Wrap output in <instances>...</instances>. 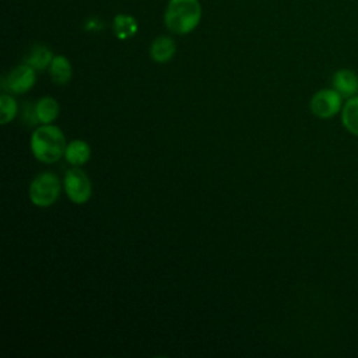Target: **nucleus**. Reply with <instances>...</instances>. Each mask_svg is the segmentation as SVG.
Returning a JSON list of instances; mask_svg holds the SVG:
<instances>
[{"label":"nucleus","mask_w":358,"mask_h":358,"mask_svg":"<svg viewBox=\"0 0 358 358\" xmlns=\"http://www.w3.org/2000/svg\"><path fill=\"white\" fill-rule=\"evenodd\" d=\"M49 76L57 85H64L71 80L73 67L70 60L63 55H56L49 66Z\"/></svg>","instance_id":"obj_11"},{"label":"nucleus","mask_w":358,"mask_h":358,"mask_svg":"<svg viewBox=\"0 0 358 358\" xmlns=\"http://www.w3.org/2000/svg\"><path fill=\"white\" fill-rule=\"evenodd\" d=\"M64 192L74 204H85L92 194V185L88 175L74 166L64 173Z\"/></svg>","instance_id":"obj_4"},{"label":"nucleus","mask_w":358,"mask_h":358,"mask_svg":"<svg viewBox=\"0 0 358 358\" xmlns=\"http://www.w3.org/2000/svg\"><path fill=\"white\" fill-rule=\"evenodd\" d=\"M341 123L348 133L358 137V95L348 98L343 103Z\"/></svg>","instance_id":"obj_13"},{"label":"nucleus","mask_w":358,"mask_h":358,"mask_svg":"<svg viewBox=\"0 0 358 358\" xmlns=\"http://www.w3.org/2000/svg\"><path fill=\"white\" fill-rule=\"evenodd\" d=\"M31 151L43 164H53L64 157L67 147L63 131L55 124H42L31 136Z\"/></svg>","instance_id":"obj_2"},{"label":"nucleus","mask_w":358,"mask_h":358,"mask_svg":"<svg viewBox=\"0 0 358 358\" xmlns=\"http://www.w3.org/2000/svg\"><path fill=\"white\" fill-rule=\"evenodd\" d=\"M62 183L52 172H42L29 185V200L36 207H49L60 196Z\"/></svg>","instance_id":"obj_3"},{"label":"nucleus","mask_w":358,"mask_h":358,"mask_svg":"<svg viewBox=\"0 0 358 358\" xmlns=\"http://www.w3.org/2000/svg\"><path fill=\"white\" fill-rule=\"evenodd\" d=\"M66 161L73 166H81L91 158V147L84 140H73L67 144L64 151Z\"/></svg>","instance_id":"obj_10"},{"label":"nucleus","mask_w":358,"mask_h":358,"mask_svg":"<svg viewBox=\"0 0 358 358\" xmlns=\"http://www.w3.org/2000/svg\"><path fill=\"white\" fill-rule=\"evenodd\" d=\"M53 57V52L46 45H34L27 53L24 63L29 64L36 71H43L45 69H49Z\"/></svg>","instance_id":"obj_12"},{"label":"nucleus","mask_w":358,"mask_h":358,"mask_svg":"<svg viewBox=\"0 0 358 358\" xmlns=\"http://www.w3.org/2000/svg\"><path fill=\"white\" fill-rule=\"evenodd\" d=\"M112 29L117 39L127 41L133 38L138 31V22L131 14L119 13L113 17L112 21Z\"/></svg>","instance_id":"obj_9"},{"label":"nucleus","mask_w":358,"mask_h":358,"mask_svg":"<svg viewBox=\"0 0 358 358\" xmlns=\"http://www.w3.org/2000/svg\"><path fill=\"white\" fill-rule=\"evenodd\" d=\"M35 112L39 123L50 124L59 116V103L53 96H42L35 103Z\"/></svg>","instance_id":"obj_14"},{"label":"nucleus","mask_w":358,"mask_h":358,"mask_svg":"<svg viewBox=\"0 0 358 358\" xmlns=\"http://www.w3.org/2000/svg\"><path fill=\"white\" fill-rule=\"evenodd\" d=\"M331 85L345 99L358 95V76L350 69H338L334 71Z\"/></svg>","instance_id":"obj_7"},{"label":"nucleus","mask_w":358,"mask_h":358,"mask_svg":"<svg viewBox=\"0 0 358 358\" xmlns=\"http://www.w3.org/2000/svg\"><path fill=\"white\" fill-rule=\"evenodd\" d=\"M310 112L319 119H330L343 108V96L334 88H323L313 94L309 102Z\"/></svg>","instance_id":"obj_5"},{"label":"nucleus","mask_w":358,"mask_h":358,"mask_svg":"<svg viewBox=\"0 0 358 358\" xmlns=\"http://www.w3.org/2000/svg\"><path fill=\"white\" fill-rule=\"evenodd\" d=\"M176 53V42L168 35L155 38L150 45V56L155 63H166Z\"/></svg>","instance_id":"obj_8"},{"label":"nucleus","mask_w":358,"mask_h":358,"mask_svg":"<svg viewBox=\"0 0 358 358\" xmlns=\"http://www.w3.org/2000/svg\"><path fill=\"white\" fill-rule=\"evenodd\" d=\"M18 113V105L15 99L8 94L0 95V123L7 124Z\"/></svg>","instance_id":"obj_15"},{"label":"nucleus","mask_w":358,"mask_h":358,"mask_svg":"<svg viewBox=\"0 0 358 358\" xmlns=\"http://www.w3.org/2000/svg\"><path fill=\"white\" fill-rule=\"evenodd\" d=\"M35 69H32L29 64L22 63L14 67L8 74H6L1 80L3 88L6 91H11L13 94H25L28 92L35 81H36V74Z\"/></svg>","instance_id":"obj_6"},{"label":"nucleus","mask_w":358,"mask_h":358,"mask_svg":"<svg viewBox=\"0 0 358 358\" xmlns=\"http://www.w3.org/2000/svg\"><path fill=\"white\" fill-rule=\"evenodd\" d=\"M203 7L200 0H168L164 11V24L169 32L187 35L201 22Z\"/></svg>","instance_id":"obj_1"}]
</instances>
